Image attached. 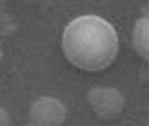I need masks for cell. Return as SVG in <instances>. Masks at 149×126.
I'll return each instance as SVG.
<instances>
[{
	"label": "cell",
	"instance_id": "obj_2",
	"mask_svg": "<svg viewBox=\"0 0 149 126\" xmlns=\"http://www.w3.org/2000/svg\"><path fill=\"white\" fill-rule=\"evenodd\" d=\"M53 112H64V110H62V107L55 101V100L45 98V100H41V101L36 103L34 110H32V117L37 123H50V124L55 123V124H57L64 116H57V114L53 116Z\"/></svg>",
	"mask_w": 149,
	"mask_h": 126
},
{
	"label": "cell",
	"instance_id": "obj_1",
	"mask_svg": "<svg viewBox=\"0 0 149 126\" xmlns=\"http://www.w3.org/2000/svg\"><path fill=\"white\" fill-rule=\"evenodd\" d=\"M68 61L84 71H101L117 55V34L110 23L98 16H80L73 20L62 36Z\"/></svg>",
	"mask_w": 149,
	"mask_h": 126
},
{
	"label": "cell",
	"instance_id": "obj_3",
	"mask_svg": "<svg viewBox=\"0 0 149 126\" xmlns=\"http://www.w3.org/2000/svg\"><path fill=\"white\" fill-rule=\"evenodd\" d=\"M133 41H135V50L144 59H149V18H144L137 23Z\"/></svg>",
	"mask_w": 149,
	"mask_h": 126
}]
</instances>
